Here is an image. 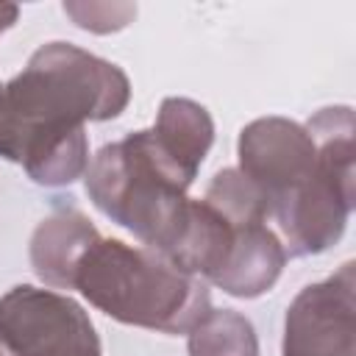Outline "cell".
Listing matches in <instances>:
<instances>
[{
  "label": "cell",
  "mask_w": 356,
  "mask_h": 356,
  "mask_svg": "<svg viewBox=\"0 0 356 356\" xmlns=\"http://www.w3.org/2000/svg\"><path fill=\"white\" fill-rule=\"evenodd\" d=\"M131 100L128 75L70 42L42 44L0 83V159L42 186H67L89 167L86 122L114 120Z\"/></svg>",
  "instance_id": "cell-1"
},
{
  "label": "cell",
  "mask_w": 356,
  "mask_h": 356,
  "mask_svg": "<svg viewBox=\"0 0 356 356\" xmlns=\"http://www.w3.org/2000/svg\"><path fill=\"white\" fill-rule=\"evenodd\" d=\"M108 317L161 334H186L209 309L206 281L181 273L150 248L95 236L70 273V286Z\"/></svg>",
  "instance_id": "cell-2"
},
{
  "label": "cell",
  "mask_w": 356,
  "mask_h": 356,
  "mask_svg": "<svg viewBox=\"0 0 356 356\" xmlns=\"http://www.w3.org/2000/svg\"><path fill=\"white\" fill-rule=\"evenodd\" d=\"M192 181L167 159L150 128L103 145L83 172L89 200L159 256L186 220Z\"/></svg>",
  "instance_id": "cell-3"
},
{
  "label": "cell",
  "mask_w": 356,
  "mask_h": 356,
  "mask_svg": "<svg viewBox=\"0 0 356 356\" xmlns=\"http://www.w3.org/2000/svg\"><path fill=\"white\" fill-rule=\"evenodd\" d=\"M306 128L317 142V170L270 211L286 256L328 250L345 234L353 211V108H320Z\"/></svg>",
  "instance_id": "cell-4"
},
{
  "label": "cell",
  "mask_w": 356,
  "mask_h": 356,
  "mask_svg": "<svg viewBox=\"0 0 356 356\" xmlns=\"http://www.w3.org/2000/svg\"><path fill=\"white\" fill-rule=\"evenodd\" d=\"M203 200L234 220L231 253L211 284L231 298H259L270 292L286 264V250L267 225L270 206L264 195L236 167H225L211 178Z\"/></svg>",
  "instance_id": "cell-5"
},
{
  "label": "cell",
  "mask_w": 356,
  "mask_h": 356,
  "mask_svg": "<svg viewBox=\"0 0 356 356\" xmlns=\"http://www.w3.org/2000/svg\"><path fill=\"white\" fill-rule=\"evenodd\" d=\"M0 348L11 356H103L83 306L31 284L11 286L0 298Z\"/></svg>",
  "instance_id": "cell-6"
},
{
  "label": "cell",
  "mask_w": 356,
  "mask_h": 356,
  "mask_svg": "<svg viewBox=\"0 0 356 356\" xmlns=\"http://www.w3.org/2000/svg\"><path fill=\"white\" fill-rule=\"evenodd\" d=\"M345 261L325 281L303 286L286 309L281 356H356V275Z\"/></svg>",
  "instance_id": "cell-7"
},
{
  "label": "cell",
  "mask_w": 356,
  "mask_h": 356,
  "mask_svg": "<svg viewBox=\"0 0 356 356\" xmlns=\"http://www.w3.org/2000/svg\"><path fill=\"white\" fill-rule=\"evenodd\" d=\"M239 172L264 195L270 211L317 170V142L306 125L286 117H259L239 131Z\"/></svg>",
  "instance_id": "cell-8"
},
{
  "label": "cell",
  "mask_w": 356,
  "mask_h": 356,
  "mask_svg": "<svg viewBox=\"0 0 356 356\" xmlns=\"http://www.w3.org/2000/svg\"><path fill=\"white\" fill-rule=\"evenodd\" d=\"M100 231L92 225V220L83 211L72 209V206H61V209L50 211L36 225V231L31 236V267H33V273L47 286L67 289L75 261L81 259V253L86 250V245Z\"/></svg>",
  "instance_id": "cell-9"
},
{
  "label": "cell",
  "mask_w": 356,
  "mask_h": 356,
  "mask_svg": "<svg viewBox=\"0 0 356 356\" xmlns=\"http://www.w3.org/2000/svg\"><path fill=\"white\" fill-rule=\"evenodd\" d=\"M150 131L167 159H172L189 178H195L214 142V122L206 106L189 97H164Z\"/></svg>",
  "instance_id": "cell-10"
},
{
  "label": "cell",
  "mask_w": 356,
  "mask_h": 356,
  "mask_svg": "<svg viewBox=\"0 0 356 356\" xmlns=\"http://www.w3.org/2000/svg\"><path fill=\"white\" fill-rule=\"evenodd\" d=\"M186 334L189 356H259L253 323L234 309H209Z\"/></svg>",
  "instance_id": "cell-11"
},
{
  "label": "cell",
  "mask_w": 356,
  "mask_h": 356,
  "mask_svg": "<svg viewBox=\"0 0 356 356\" xmlns=\"http://www.w3.org/2000/svg\"><path fill=\"white\" fill-rule=\"evenodd\" d=\"M19 17V8L14 3H0V33H6Z\"/></svg>",
  "instance_id": "cell-12"
},
{
  "label": "cell",
  "mask_w": 356,
  "mask_h": 356,
  "mask_svg": "<svg viewBox=\"0 0 356 356\" xmlns=\"http://www.w3.org/2000/svg\"><path fill=\"white\" fill-rule=\"evenodd\" d=\"M0 356H3V350H0Z\"/></svg>",
  "instance_id": "cell-13"
}]
</instances>
